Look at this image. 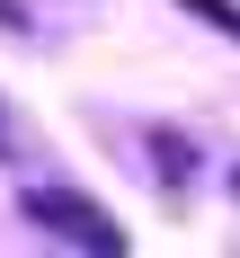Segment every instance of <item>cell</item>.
Instances as JSON below:
<instances>
[{
  "instance_id": "3957f363",
  "label": "cell",
  "mask_w": 240,
  "mask_h": 258,
  "mask_svg": "<svg viewBox=\"0 0 240 258\" xmlns=\"http://www.w3.org/2000/svg\"><path fill=\"white\" fill-rule=\"evenodd\" d=\"M0 27H27V9H18V0H0Z\"/></svg>"
},
{
  "instance_id": "277c9868",
  "label": "cell",
  "mask_w": 240,
  "mask_h": 258,
  "mask_svg": "<svg viewBox=\"0 0 240 258\" xmlns=\"http://www.w3.org/2000/svg\"><path fill=\"white\" fill-rule=\"evenodd\" d=\"M0 152H9V125H0Z\"/></svg>"
},
{
  "instance_id": "6da1fadb",
  "label": "cell",
  "mask_w": 240,
  "mask_h": 258,
  "mask_svg": "<svg viewBox=\"0 0 240 258\" xmlns=\"http://www.w3.org/2000/svg\"><path fill=\"white\" fill-rule=\"evenodd\" d=\"M27 223H45V232L80 240L89 258H116V249H125V232H116L89 196H71V187H27Z\"/></svg>"
},
{
  "instance_id": "7a4b0ae2",
  "label": "cell",
  "mask_w": 240,
  "mask_h": 258,
  "mask_svg": "<svg viewBox=\"0 0 240 258\" xmlns=\"http://www.w3.org/2000/svg\"><path fill=\"white\" fill-rule=\"evenodd\" d=\"M178 9H187V18H205L213 36H231V45H240V0H178Z\"/></svg>"
},
{
  "instance_id": "5b68a950",
  "label": "cell",
  "mask_w": 240,
  "mask_h": 258,
  "mask_svg": "<svg viewBox=\"0 0 240 258\" xmlns=\"http://www.w3.org/2000/svg\"><path fill=\"white\" fill-rule=\"evenodd\" d=\"M231 187H240V169H231Z\"/></svg>"
}]
</instances>
